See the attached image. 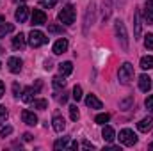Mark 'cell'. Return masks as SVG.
Segmentation results:
<instances>
[{"mask_svg": "<svg viewBox=\"0 0 153 151\" xmlns=\"http://www.w3.org/2000/svg\"><path fill=\"white\" fill-rule=\"evenodd\" d=\"M114 30H116V36L119 39V43H121V48L126 52L128 50V34H126V27H125V23L121 20H116Z\"/></svg>", "mask_w": 153, "mask_h": 151, "instance_id": "cell-1", "label": "cell"}, {"mask_svg": "<svg viewBox=\"0 0 153 151\" xmlns=\"http://www.w3.org/2000/svg\"><path fill=\"white\" fill-rule=\"evenodd\" d=\"M117 78L123 85L130 84V80H134V66L130 62H125L121 68H119V73H117Z\"/></svg>", "mask_w": 153, "mask_h": 151, "instance_id": "cell-2", "label": "cell"}, {"mask_svg": "<svg viewBox=\"0 0 153 151\" xmlns=\"http://www.w3.org/2000/svg\"><path fill=\"white\" fill-rule=\"evenodd\" d=\"M59 21L64 25H71L75 21V7L73 5H64L59 11Z\"/></svg>", "mask_w": 153, "mask_h": 151, "instance_id": "cell-3", "label": "cell"}, {"mask_svg": "<svg viewBox=\"0 0 153 151\" xmlns=\"http://www.w3.org/2000/svg\"><path fill=\"white\" fill-rule=\"evenodd\" d=\"M27 41H29V44H30L32 48H38V46H43L45 43H48V38H46L41 30H32V32L29 34Z\"/></svg>", "mask_w": 153, "mask_h": 151, "instance_id": "cell-4", "label": "cell"}, {"mask_svg": "<svg viewBox=\"0 0 153 151\" xmlns=\"http://www.w3.org/2000/svg\"><path fill=\"white\" fill-rule=\"evenodd\" d=\"M119 142L121 144H125V146H134L135 142H137V135L130 130V128H125V130H121L119 132Z\"/></svg>", "mask_w": 153, "mask_h": 151, "instance_id": "cell-5", "label": "cell"}, {"mask_svg": "<svg viewBox=\"0 0 153 151\" xmlns=\"http://www.w3.org/2000/svg\"><path fill=\"white\" fill-rule=\"evenodd\" d=\"M41 87H43L41 80H38V82H36V85H34V87H25V89H23V94H22V101H23V103H32L34 94H38Z\"/></svg>", "mask_w": 153, "mask_h": 151, "instance_id": "cell-6", "label": "cell"}, {"mask_svg": "<svg viewBox=\"0 0 153 151\" xmlns=\"http://www.w3.org/2000/svg\"><path fill=\"white\" fill-rule=\"evenodd\" d=\"M93 20H94V4L91 2L87 11H85V18H84V34L89 32V27L93 25Z\"/></svg>", "mask_w": 153, "mask_h": 151, "instance_id": "cell-7", "label": "cell"}, {"mask_svg": "<svg viewBox=\"0 0 153 151\" xmlns=\"http://www.w3.org/2000/svg\"><path fill=\"white\" fill-rule=\"evenodd\" d=\"M7 66H9V71H11V73H20V71H22L23 62H22V59H20V57H9Z\"/></svg>", "mask_w": 153, "mask_h": 151, "instance_id": "cell-8", "label": "cell"}, {"mask_svg": "<svg viewBox=\"0 0 153 151\" xmlns=\"http://www.w3.org/2000/svg\"><path fill=\"white\" fill-rule=\"evenodd\" d=\"M141 27H143V23H141V11L139 9H135L134 11V39H139L141 36Z\"/></svg>", "mask_w": 153, "mask_h": 151, "instance_id": "cell-9", "label": "cell"}, {"mask_svg": "<svg viewBox=\"0 0 153 151\" xmlns=\"http://www.w3.org/2000/svg\"><path fill=\"white\" fill-rule=\"evenodd\" d=\"M53 53L55 55H61V53H64L66 50H68V39H64V38H61V39H57L55 43H53Z\"/></svg>", "mask_w": 153, "mask_h": 151, "instance_id": "cell-10", "label": "cell"}, {"mask_svg": "<svg viewBox=\"0 0 153 151\" xmlns=\"http://www.w3.org/2000/svg\"><path fill=\"white\" fill-rule=\"evenodd\" d=\"M22 119H23V123L29 124V126H36V124H38V115L34 112H30V110H23V112H22Z\"/></svg>", "mask_w": 153, "mask_h": 151, "instance_id": "cell-11", "label": "cell"}, {"mask_svg": "<svg viewBox=\"0 0 153 151\" xmlns=\"http://www.w3.org/2000/svg\"><path fill=\"white\" fill-rule=\"evenodd\" d=\"M46 23V14L41 9H34L32 11V25H45Z\"/></svg>", "mask_w": 153, "mask_h": 151, "instance_id": "cell-12", "label": "cell"}, {"mask_svg": "<svg viewBox=\"0 0 153 151\" xmlns=\"http://www.w3.org/2000/svg\"><path fill=\"white\" fill-rule=\"evenodd\" d=\"M85 105H87L89 109H103V103H102L94 94H87V96H85Z\"/></svg>", "mask_w": 153, "mask_h": 151, "instance_id": "cell-13", "label": "cell"}, {"mask_svg": "<svg viewBox=\"0 0 153 151\" xmlns=\"http://www.w3.org/2000/svg\"><path fill=\"white\" fill-rule=\"evenodd\" d=\"M139 89H141L143 93H150V89H152V78L148 75L139 76Z\"/></svg>", "mask_w": 153, "mask_h": 151, "instance_id": "cell-14", "label": "cell"}, {"mask_svg": "<svg viewBox=\"0 0 153 151\" xmlns=\"http://www.w3.org/2000/svg\"><path fill=\"white\" fill-rule=\"evenodd\" d=\"M52 124H53V130H55L57 133H62L64 128H66V121H64V117H61V115H55V117L52 119Z\"/></svg>", "mask_w": 153, "mask_h": 151, "instance_id": "cell-15", "label": "cell"}, {"mask_svg": "<svg viewBox=\"0 0 153 151\" xmlns=\"http://www.w3.org/2000/svg\"><path fill=\"white\" fill-rule=\"evenodd\" d=\"M137 128L141 130V132H150L153 130V117H144V119H141L139 123H137Z\"/></svg>", "mask_w": 153, "mask_h": 151, "instance_id": "cell-16", "label": "cell"}, {"mask_svg": "<svg viewBox=\"0 0 153 151\" xmlns=\"http://www.w3.org/2000/svg\"><path fill=\"white\" fill-rule=\"evenodd\" d=\"M27 14H29V7H27V5H20V7L16 9V13H14V18H16V21L23 23V21L27 20Z\"/></svg>", "mask_w": 153, "mask_h": 151, "instance_id": "cell-17", "label": "cell"}, {"mask_svg": "<svg viewBox=\"0 0 153 151\" xmlns=\"http://www.w3.org/2000/svg\"><path fill=\"white\" fill-rule=\"evenodd\" d=\"M25 43H27V38L23 34H18L13 38V48L14 50H23L25 48Z\"/></svg>", "mask_w": 153, "mask_h": 151, "instance_id": "cell-18", "label": "cell"}, {"mask_svg": "<svg viewBox=\"0 0 153 151\" xmlns=\"http://www.w3.org/2000/svg\"><path fill=\"white\" fill-rule=\"evenodd\" d=\"M102 137H103L105 142H112V141L116 139L114 128H112V126H103V130H102Z\"/></svg>", "mask_w": 153, "mask_h": 151, "instance_id": "cell-19", "label": "cell"}, {"mask_svg": "<svg viewBox=\"0 0 153 151\" xmlns=\"http://www.w3.org/2000/svg\"><path fill=\"white\" fill-rule=\"evenodd\" d=\"M59 73L62 76H68L73 73V64L70 62V61H66V62H62V64H59Z\"/></svg>", "mask_w": 153, "mask_h": 151, "instance_id": "cell-20", "label": "cell"}, {"mask_svg": "<svg viewBox=\"0 0 153 151\" xmlns=\"http://www.w3.org/2000/svg\"><path fill=\"white\" fill-rule=\"evenodd\" d=\"M52 84H53V87H55V89H64L66 80H64V76H62V75H59V76H53V78H52Z\"/></svg>", "mask_w": 153, "mask_h": 151, "instance_id": "cell-21", "label": "cell"}, {"mask_svg": "<svg viewBox=\"0 0 153 151\" xmlns=\"http://www.w3.org/2000/svg\"><path fill=\"white\" fill-rule=\"evenodd\" d=\"M141 68L143 70H153V55H148V57L141 59Z\"/></svg>", "mask_w": 153, "mask_h": 151, "instance_id": "cell-22", "label": "cell"}, {"mask_svg": "<svg viewBox=\"0 0 153 151\" xmlns=\"http://www.w3.org/2000/svg\"><path fill=\"white\" fill-rule=\"evenodd\" d=\"M68 137H62V139H57L55 142H53V150H64V148H68Z\"/></svg>", "mask_w": 153, "mask_h": 151, "instance_id": "cell-23", "label": "cell"}, {"mask_svg": "<svg viewBox=\"0 0 153 151\" xmlns=\"http://www.w3.org/2000/svg\"><path fill=\"white\" fill-rule=\"evenodd\" d=\"M111 13H112V4H111V0H107V2H103V20H109Z\"/></svg>", "mask_w": 153, "mask_h": 151, "instance_id": "cell-24", "label": "cell"}, {"mask_svg": "<svg viewBox=\"0 0 153 151\" xmlns=\"http://www.w3.org/2000/svg\"><path fill=\"white\" fill-rule=\"evenodd\" d=\"M109 119H111V114H98L96 117H94V123H98V124H105V123H109Z\"/></svg>", "mask_w": 153, "mask_h": 151, "instance_id": "cell-25", "label": "cell"}, {"mask_svg": "<svg viewBox=\"0 0 153 151\" xmlns=\"http://www.w3.org/2000/svg\"><path fill=\"white\" fill-rule=\"evenodd\" d=\"M14 30V27H13V23H4L2 27H0V36H5V34H9V32H13Z\"/></svg>", "mask_w": 153, "mask_h": 151, "instance_id": "cell-26", "label": "cell"}, {"mask_svg": "<svg viewBox=\"0 0 153 151\" xmlns=\"http://www.w3.org/2000/svg\"><path fill=\"white\" fill-rule=\"evenodd\" d=\"M132 103H134V98H126V100L119 101V109H121V110H128V109L132 107Z\"/></svg>", "mask_w": 153, "mask_h": 151, "instance_id": "cell-27", "label": "cell"}, {"mask_svg": "<svg viewBox=\"0 0 153 151\" xmlns=\"http://www.w3.org/2000/svg\"><path fill=\"white\" fill-rule=\"evenodd\" d=\"M32 105H34V109H38V110H45L46 109V100H32Z\"/></svg>", "mask_w": 153, "mask_h": 151, "instance_id": "cell-28", "label": "cell"}, {"mask_svg": "<svg viewBox=\"0 0 153 151\" xmlns=\"http://www.w3.org/2000/svg\"><path fill=\"white\" fill-rule=\"evenodd\" d=\"M48 32H52V34H62L64 27L62 25H48Z\"/></svg>", "mask_w": 153, "mask_h": 151, "instance_id": "cell-29", "label": "cell"}, {"mask_svg": "<svg viewBox=\"0 0 153 151\" xmlns=\"http://www.w3.org/2000/svg\"><path fill=\"white\" fill-rule=\"evenodd\" d=\"M71 96H73L75 101H80V100H82V87H80V85H75V87H73V94H71Z\"/></svg>", "mask_w": 153, "mask_h": 151, "instance_id": "cell-30", "label": "cell"}, {"mask_svg": "<svg viewBox=\"0 0 153 151\" xmlns=\"http://www.w3.org/2000/svg\"><path fill=\"white\" fill-rule=\"evenodd\" d=\"M144 46L148 50H153V34H146L144 36Z\"/></svg>", "mask_w": 153, "mask_h": 151, "instance_id": "cell-31", "label": "cell"}, {"mask_svg": "<svg viewBox=\"0 0 153 151\" xmlns=\"http://www.w3.org/2000/svg\"><path fill=\"white\" fill-rule=\"evenodd\" d=\"M70 117H71L73 121H76V119L80 117V112H78V109H76V105H71V107H70Z\"/></svg>", "mask_w": 153, "mask_h": 151, "instance_id": "cell-32", "label": "cell"}, {"mask_svg": "<svg viewBox=\"0 0 153 151\" xmlns=\"http://www.w3.org/2000/svg\"><path fill=\"white\" fill-rule=\"evenodd\" d=\"M55 4H57V0H39V5H43L46 9H52Z\"/></svg>", "mask_w": 153, "mask_h": 151, "instance_id": "cell-33", "label": "cell"}, {"mask_svg": "<svg viewBox=\"0 0 153 151\" xmlns=\"http://www.w3.org/2000/svg\"><path fill=\"white\" fill-rule=\"evenodd\" d=\"M5 119H7V109L4 105H0V124L5 123Z\"/></svg>", "mask_w": 153, "mask_h": 151, "instance_id": "cell-34", "label": "cell"}, {"mask_svg": "<svg viewBox=\"0 0 153 151\" xmlns=\"http://www.w3.org/2000/svg\"><path fill=\"white\" fill-rule=\"evenodd\" d=\"M144 105H146V109L150 110V114H153V96H148V98H146Z\"/></svg>", "mask_w": 153, "mask_h": 151, "instance_id": "cell-35", "label": "cell"}, {"mask_svg": "<svg viewBox=\"0 0 153 151\" xmlns=\"http://www.w3.org/2000/svg\"><path fill=\"white\" fill-rule=\"evenodd\" d=\"M11 133H13V128H11V126H4V128L0 130V135H2V137H7V135H11Z\"/></svg>", "mask_w": 153, "mask_h": 151, "instance_id": "cell-36", "label": "cell"}, {"mask_svg": "<svg viewBox=\"0 0 153 151\" xmlns=\"http://www.w3.org/2000/svg\"><path fill=\"white\" fill-rule=\"evenodd\" d=\"M144 20L148 21V25H153V13H150V11L144 9Z\"/></svg>", "mask_w": 153, "mask_h": 151, "instance_id": "cell-37", "label": "cell"}, {"mask_svg": "<svg viewBox=\"0 0 153 151\" xmlns=\"http://www.w3.org/2000/svg\"><path fill=\"white\" fill-rule=\"evenodd\" d=\"M82 146H84L85 150H94V144H91V142H87V141H84V142H82Z\"/></svg>", "mask_w": 153, "mask_h": 151, "instance_id": "cell-38", "label": "cell"}, {"mask_svg": "<svg viewBox=\"0 0 153 151\" xmlns=\"http://www.w3.org/2000/svg\"><path fill=\"white\" fill-rule=\"evenodd\" d=\"M146 11L153 13V0H146Z\"/></svg>", "mask_w": 153, "mask_h": 151, "instance_id": "cell-39", "label": "cell"}, {"mask_svg": "<svg viewBox=\"0 0 153 151\" xmlns=\"http://www.w3.org/2000/svg\"><path fill=\"white\" fill-rule=\"evenodd\" d=\"M18 91H20V85L14 82V84H13V93H14V96H20V94H18Z\"/></svg>", "mask_w": 153, "mask_h": 151, "instance_id": "cell-40", "label": "cell"}, {"mask_svg": "<svg viewBox=\"0 0 153 151\" xmlns=\"http://www.w3.org/2000/svg\"><path fill=\"white\" fill-rule=\"evenodd\" d=\"M52 68H53V66H52V61H46V62H45V70H46V71H50Z\"/></svg>", "mask_w": 153, "mask_h": 151, "instance_id": "cell-41", "label": "cell"}, {"mask_svg": "<svg viewBox=\"0 0 153 151\" xmlns=\"http://www.w3.org/2000/svg\"><path fill=\"white\" fill-rule=\"evenodd\" d=\"M2 96H4V82L0 80V98H2Z\"/></svg>", "mask_w": 153, "mask_h": 151, "instance_id": "cell-42", "label": "cell"}, {"mask_svg": "<svg viewBox=\"0 0 153 151\" xmlns=\"http://www.w3.org/2000/svg\"><path fill=\"white\" fill-rule=\"evenodd\" d=\"M23 137H25V141H30V139H32V135H30V133H25Z\"/></svg>", "mask_w": 153, "mask_h": 151, "instance_id": "cell-43", "label": "cell"}, {"mask_svg": "<svg viewBox=\"0 0 153 151\" xmlns=\"http://www.w3.org/2000/svg\"><path fill=\"white\" fill-rule=\"evenodd\" d=\"M4 23H5V18H4V16H2V14H0V27H2V25H4Z\"/></svg>", "mask_w": 153, "mask_h": 151, "instance_id": "cell-44", "label": "cell"}, {"mask_svg": "<svg viewBox=\"0 0 153 151\" xmlns=\"http://www.w3.org/2000/svg\"><path fill=\"white\" fill-rule=\"evenodd\" d=\"M150 148H152V150H153V142H152V144H150Z\"/></svg>", "mask_w": 153, "mask_h": 151, "instance_id": "cell-45", "label": "cell"}, {"mask_svg": "<svg viewBox=\"0 0 153 151\" xmlns=\"http://www.w3.org/2000/svg\"><path fill=\"white\" fill-rule=\"evenodd\" d=\"M14 2H23V0H14Z\"/></svg>", "mask_w": 153, "mask_h": 151, "instance_id": "cell-46", "label": "cell"}]
</instances>
